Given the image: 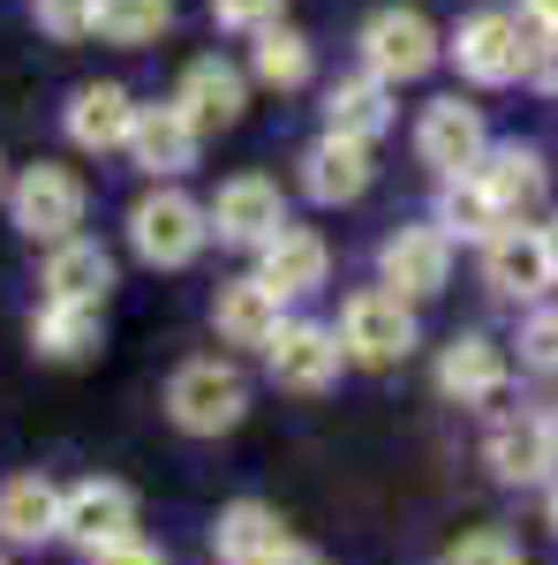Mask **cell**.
I'll list each match as a JSON object with an SVG mask.
<instances>
[{
    "instance_id": "cell-1",
    "label": "cell",
    "mask_w": 558,
    "mask_h": 565,
    "mask_svg": "<svg viewBox=\"0 0 558 565\" xmlns=\"http://www.w3.org/2000/svg\"><path fill=\"white\" fill-rule=\"evenodd\" d=\"M204 242H212V218H204V204H197L189 189L151 181V189L129 204V249L151 264V271H181V264H197V257H204Z\"/></svg>"
},
{
    "instance_id": "cell-2",
    "label": "cell",
    "mask_w": 558,
    "mask_h": 565,
    "mask_svg": "<svg viewBox=\"0 0 558 565\" xmlns=\"http://www.w3.org/2000/svg\"><path fill=\"white\" fill-rule=\"evenodd\" d=\"M167 415H173V430H189V437H227L250 415V385H242L234 362L197 354V362H181L167 377Z\"/></svg>"
},
{
    "instance_id": "cell-3",
    "label": "cell",
    "mask_w": 558,
    "mask_h": 565,
    "mask_svg": "<svg viewBox=\"0 0 558 565\" xmlns=\"http://www.w3.org/2000/svg\"><path fill=\"white\" fill-rule=\"evenodd\" d=\"M453 61H461V76L483 84V90L520 84V76L536 68V31H528L520 8H475L468 23L453 31Z\"/></svg>"
},
{
    "instance_id": "cell-4",
    "label": "cell",
    "mask_w": 558,
    "mask_h": 565,
    "mask_svg": "<svg viewBox=\"0 0 558 565\" xmlns=\"http://www.w3.org/2000/svg\"><path fill=\"white\" fill-rule=\"evenodd\" d=\"M91 212V189L76 167H53V159H39V167H23V174L8 181V218H15V234H31V242H69L76 226H84Z\"/></svg>"
},
{
    "instance_id": "cell-5",
    "label": "cell",
    "mask_w": 558,
    "mask_h": 565,
    "mask_svg": "<svg viewBox=\"0 0 558 565\" xmlns=\"http://www.w3.org/2000/svg\"><path fill=\"white\" fill-rule=\"evenodd\" d=\"M362 68L378 76V84H415V76H430L438 68V23H430L423 8H378L370 23H362Z\"/></svg>"
},
{
    "instance_id": "cell-6",
    "label": "cell",
    "mask_w": 558,
    "mask_h": 565,
    "mask_svg": "<svg viewBox=\"0 0 558 565\" xmlns=\"http://www.w3.org/2000/svg\"><path fill=\"white\" fill-rule=\"evenodd\" d=\"M483 460H491V476L514 482V490L551 482L558 476V415H544V407H514V415H498L491 437H483Z\"/></svg>"
},
{
    "instance_id": "cell-7",
    "label": "cell",
    "mask_w": 558,
    "mask_h": 565,
    "mask_svg": "<svg viewBox=\"0 0 558 565\" xmlns=\"http://www.w3.org/2000/svg\"><path fill=\"white\" fill-rule=\"evenodd\" d=\"M415 348V309L386 295V287H362L355 302L340 309V354L362 362V370H386V362H408Z\"/></svg>"
},
{
    "instance_id": "cell-8",
    "label": "cell",
    "mask_w": 558,
    "mask_h": 565,
    "mask_svg": "<svg viewBox=\"0 0 558 565\" xmlns=\"http://www.w3.org/2000/svg\"><path fill=\"white\" fill-rule=\"evenodd\" d=\"M61 535H69L84 558L129 543L136 535V490L114 482V476H91V482H76V490H61Z\"/></svg>"
},
{
    "instance_id": "cell-9",
    "label": "cell",
    "mask_w": 558,
    "mask_h": 565,
    "mask_svg": "<svg viewBox=\"0 0 558 565\" xmlns=\"http://www.w3.org/2000/svg\"><path fill=\"white\" fill-rule=\"evenodd\" d=\"M483 151H491L483 106H468V98H430L423 121H415V159L438 167V181H461V174L483 167Z\"/></svg>"
},
{
    "instance_id": "cell-10",
    "label": "cell",
    "mask_w": 558,
    "mask_h": 565,
    "mask_svg": "<svg viewBox=\"0 0 558 565\" xmlns=\"http://www.w3.org/2000/svg\"><path fill=\"white\" fill-rule=\"evenodd\" d=\"M378 279H386V295H400V302L445 295V279H453V234L445 226H400V234H386Z\"/></svg>"
},
{
    "instance_id": "cell-11",
    "label": "cell",
    "mask_w": 558,
    "mask_h": 565,
    "mask_svg": "<svg viewBox=\"0 0 558 565\" xmlns=\"http://www.w3.org/2000/svg\"><path fill=\"white\" fill-rule=\"evenodd\" d=\"M204 218H212V234L227 249H264L287 226V196H280V181H264V174H234V181H219Z\"/></svg>"
},
{
    "instance_id": "cell-12",
    "label": "cell",
    "mask_w": 558,
    "mask_h": 565,
    "mask_svg": "<svg viewBox=\"0 0 558 565\" xmlns=\"http://www.w3.org/2000/svg\"><path fill=\"white\" fill-rule=\"evenodd\" d=\"M340 332H325V324H309V317H287L280 324V340L264 348V370H272V385L280 392H325L340 377Z\"/></svg>"
},
{
    "instance_id": "cell-13",
    "label": "cell",
    "mask_w": 558,
    "mask_h": 565,
    "mask_svg": "<svg viewBox=\"0 0 558 565\" xmlns=\"http://www.w3.org/2000/svg\"><path fill=\"white\" fill-rule=\"evenodd\" d=\"M197 151H204V129L181 114V106H136V129H129V159L144 167L151 181H181L197 167Z\"/></svg>"
},
{
    "instance_id": "cell-14",
    "label": "cell",
    "mask_w": 558,
    "mask_h": 565,
    "mask_svg": "<svg viewBox=\"0 0 558 565\" xmlns=\"http://www.w3.org/2000/svg\"><path fill=\"white\" fill-rule=\"evenodd\" d=\"M483 279H491L498 295H514V302L551 295V287H558V264H551L544 226H506L498 242H483Z\"/></svg>"
},
{
    "instance_id": "cell-15",
    "label": "cell",
    "mask_w": 558,
    "mask_h": 565,
    "mask_svg": "<svg viewBox=\"0 0 558 565\" xmlns=\"http://www.w3.org/2000/svg\"><path fill=\"white\" fill-rule=\"evenodd\" d=\"M325 271H333V249H325V234H309V226H280L272 242L257 249V279L280 295V302H295V295H317L325 287Z\"/></svg>"
},
{
    "instance_id": "cell-16",
    "label": "cell",
    "mask_w": 558,
    "mask_h": 565,
    "mask_svg": "<svg viewBox=\"0 0 558 565\" xmlns=\"http://www.w3.org/2000/svg\"><path fill=\"white\" fill-rule=\"evenodd\" d=\"M173 106H181L197 129H234V121H242V106H250V76H242L234 61L204 53V61H189V68H181Z\"/></svg>"
},
{
    "instance_id": "cell-17",
    "label": "cell",
    "mask_w": 558,
    "mask_h": 565,
    "mask_svg": "<svg viewBox=\"0 0 558 565\" xmlns=\"http://www.w3.org/2000/svg\"><path fill=\"white\" fill-rule=\"evenodd\" d=\"M212 324H219L227 348H272L280 324H287V302L250 271V279H227V287L212 295Z\"/></svg>"
},
{
    "instance_id": "cell-18",
    "label": "cell",
    "mask_w": 558,
    "mask_h": 565,
    "mask_svg": "<svg viewBox=\"0 0 558 565\" xmlns=\"http://www.w3.org/2000/svg\"><path fill=\"white\" fill-rule=\"evenodd\" d=\"M61 129L76 151H129V129H136V98L122 84H84L69 98V114H61Z\"/></svg>"
},
{
    "instance_id": "cell-19",
    "label": "cell",
    "mask_w": 558,
    "mask_h": 565,
    "mask_svg": "<svg viewBox=\"0 0 558 565\" xmlns=\"http://www.w3.org/2000/svg\"><path fill=\"white\" fill-rule=\"evenodd\" d=\"M475 181H483V189H491V204L520 226V212H536V204H544L551 167H544V151H536V143H498V151H483Z\"/></svg>"
},
{
    "instance_id": "cell-20",
    "label": "cell",
    "mask_w": 558,
    "mask_h": 565,
    "mask_svg": "<svg viewBox=\"0 0 558 565\" xmlns=\"http://www.w3.org/2000/svg\"><path fill=\"white\" fill-rule=\"evenodd\" d=\"M31 348L45 362H91L106 348V302H53L45 295L39 317H31Z\"/></svg>"
},
{
    "instance_id": "cell-21",
    "label": "cell",
    "mask_w": 558,
    "mask_h": 565,
    "mask_svg": "<svg viewBox=\"0 0 558 565\" xmlns=\"http://www.w3.org/2000/svg\"><path fill=\"white\" fill-rule=\"evenodd\" d=\"M438 392H445V399H461V407L498 399V392H506V348H498V340H483V332H461L453 348L438 354Z\"/></svg>"
},
{
    "instance_id": "cell-22",
    "label": "cell",
    "mask_w": 558,
    "mask_h": 565,
    "mask_svg": "<svg viewBox=\"0 0 558 565\" xmlns=\"http://www.w3.org/2000/svg\"><path fill=\"white\" fill-rule=\"evenodd\" d=\"M370 143H347V136H317L309 151H302V189L317 196V204H355L362 189H370Z\"/></svg>"
},
{
    "instance_id": "cell-23",
    "label": "cell",
    "mask_w": 558,
    "mask_h": 565,
    "mask_svg": "<svg viewBox=\"0 0 558 565\" xmlns=\"http://www.w3.org/2000/svg\"><path fill=\"white\" fill-rule=\"evenodd\" d=\"M392 129V84H378L370 68L362 76H340L325 90V136H347V143H378Z\"/></svg>"
},
{
    "instance_id": "cell-24",
    "label": "cell",
    "mask_w": 558,
    "mask_h": 565,
    "mask_svg": "<svg viewBox=\"0 0 558 565\" xmlns=\"http://www.w3.org/2000/svg\"><path fill=\"white\" fill-rule=\"evenodd\" d=\"M106 287H114V257L91 234H69L45 249V295L53 302H106Z\"/></svg>"
},
{
    "instance_id": "cell-25",
    "label": "cell",
    "mask_w": 558,
    "mask_h": 565,
    "mask_svg": "<svg viewBox=\"0 0 558 565\" xmlns=\"http://www.w3.org/2000/svg\"><path fill=\"white\" fill-rule=\"evenodd\" d=\"M280 543H287V527H280V513L257 505V498H234V505L219 513V527H212L219 565H264Z\"/></svg>"
},
{
    "instance_id": "cell-26",
    "label": "cell",
    "mask_w": 558,
    "mask_h": 565,
    "mask_svg": "<svg viewBox=\"0 0 558 565\" xmlns=\"http://www.w3.org/2000/svg\"><path fill=\"white\" fill-rule=\"evenodd\" d=\"M0 535L8 543H53L61 535V490L45 476H8L0 482Z\"/></svg>"
},
{
    "instance_id": "cell-27",
    "label": "cell",
    "mask_w": 558,
    "mask_h": 565,
    "mask_svg": "<svg viewBox=\"0 0 558 565\" xmlns=\"http://www.w3.org/2000/svg\"><path fill=\"white\" fill-rule=\"evenodd\" d=\"M173 31V0H98V15H91V39L106 45H159Z\"/></svg>"
},
{
    "instance_id": "cell-28",
    "label": "cell",
    "mask_w": 558,
    "mask_h": 565,
    "mask_svg": "<svg viewBox=\"0 0 558 565\" xmlns=\"http://www.w3.org/2000/svg\"><path fill=\"white\" fill-rule=\"evenodd\" d=\"M438 226L461 234V242H498L514 218L491 204V189H483L475 174H461V181H445V196H438Z\"/></svg>"
},
{
    "instance_id": "cell-29",
    "label": "cell",
    "mask_w": 558,
    "mask_h": 565,
    "mask_svg": "<svg viewBox=\"0 0 558 565\" xmlns=\"http://www.w3.org/2000/svg\"><path fill=\"white\" fill-rule=\"evenodd\" d=\"M309 68H317V53H309V39H302V31H287V23L257 31V45H250V76H257V84L302 90V84H309Z\"/></svg>"
},
{
    "instance_id": "cell-30",
    "label": "cell",
    "mask_w": 558,
    "mask_h": 565,
    "mask_svg": "<svg viewBox=\"0 0 558 565\" xmlns=\"http://www.w3.org/2000/svg\"><path fill=\"white\" fill-rule=\"evenodd\" d=\"M445 565H528V558H520V543L506 527H475V535H461L445 551Z\"/></svg>"
},
{
    "instance_id": "cell-31",
    "label": "cell",
    "mask_w": 558,
    "mask_h": 565,
    "mask_svg": "<svg viewBox=\"0 0 558 565\" xmlns=\"http://www.w3.org/2000/svg\"><path fill=\"white\" fill-rule=\"evenodd\" d=\"M31 15H39L45 39H91V15H98V0H31Z\"/></svg>"
},
{
    "instance_id": "cell-32",
    "label": "cell",
    "mask_w": 558,
    "mask_h": 565,
    "mask_svg": "<svg viewBox=\"0 0 558 565\" xmlns=\"http://www.w3.org/2000/svg\"><path fill=\"white\" fill-rule=\"evenodd\" d=\"M280 15H287V0H212V23H219V31H250V39L272 31Z\"/></svg>"
},
{
    "instance_id": "cell-33",
    "label": "cell",
    "mask_w": 558,
    "mask_h": 565,
    "mask_svg": "<svg viewBox=\"0 0 558 565\" xmlns=\"http://www.w3.org/2000/svg\"><path fill=\"white\" fill-rule=\"evenodd\" d=\"M520 362L528 370H558V309H536L520 324Z\"/></svg>"
},
{
    "instance_id": "cell-34",
    "label": "cell",
    "mask_w": 558,
    "mask_h": 565,
    "mask_svg": "<svg viewBox=\"0 0 558 565\" xmlns=\"http://www.w3.org/2000/svg\"><path fill=\"white\" fill-rule=\"evenodd\" d=\"M91 565H167V551H159V543H144V535H129V543H114V551H98Z\"/></svg>"
},
{
    "instance_id": "cell-35",
    "label": "cell",
    "mask_w": 558,
    "mask_h": 565,
    "mask_svg": "<svg viewBox=\"0 0 558 565\" xmlns=\"http://www.w3.org/2000/svg\"><path fill=\"white\" fill-rule=\"evenodd\" d=\"M528 76L558 98V31H544V39H536V68H528Z\"/></svg>"
},
{
    "instance_id": "cell-36",
    "label": "cell",
    "mask_w": 558,
    "mask_h": 565,
    "mask_svg": "<svg viewBox=\"0 0 558 565\" xmlns=\"http://www.w3.org/2000/svg\"><path fill=\"white\" fill-rule=\"evenodd\" d=\"M264 565H325V558H317L309 543H295V535H287V543H280V551H272V558H264Z\"/></svg>"
},
{
    "instance_id": "cell-37",
    "label": "cell",
    "mask_w": 558,
    "mask_h": 565,
    "mask_svg": "<svg viewBox=\"0 0 558 565\" xmlns=\"http://www.w3.org/2000/svg\"><path fill=\"white\" fill-rule=\"evenodd\" d=\"M520 15H528V23H544V31H558V0H520Z\"/></svg>"
},
{
    "instance_id": "cell-38",
    "label": "cell",
    "mask_w": 558,
    "mask_h": 565,
    "mask_svg": "<svg viewBox=\"0 0 558 565\" xmlns=\"http://www.w3.org/2000/svg\"><path fill=\"white\" fill-rule=\"evenodd\" d=\"M544 242H551V264H558V218H551V226H544Z\"/></svg>"
},
{
    "instance_id": "cell-39",
    "label": "cell",
    "mask_w": 558,
    "mask_h": 565,
    "mask_svg": "<svg viewBox=\"0 0 558 565\" xmlns=\"http://www.w3.org/2000/svg\"><path fill=\"white\" fill-rule=\"evenodd\" d=\"M8 181H15V174H8V159H0V204H8Z\"/></svg>"
},
{
    "instance_id": "cell-40",
    "label": "cell",
    "mask_w": 558,
    "mask_h": 565,
    "mask_svg": "<svg viewBox=\"0 0 558 565\" xmlns=\"http://www.w3.org/2000/svg\"><path fill=\"white\" fill-rule=\"evenodd\" d=\"M551 527H558V482H551Z\"/></svg>"
}]
</instances>
